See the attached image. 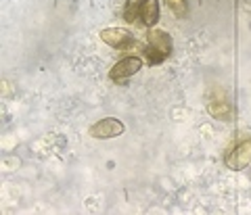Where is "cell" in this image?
Returning <instances> with one entry per match:
<instances>
[{"label": "cell", "instance_id": "4", "mask_svg": "<svg viewBox=\"0 0 251 215\" xmlns=\"http://www.w3.org/2000/svg\"><path fill=\"white\" fill-rule=\"evenodd\" d=\"M124 123L120 121V119H113V117H107V119H100V121L92 123L88 134L92 138L97 140H109V138H117L124 134Z\"/></svg>", "mask_w": 251, "mask_h": 215}, {"label": "cell", "instance_id": "2", "mask_svg": "<svg viewBox=\"0 0 251 215\" xmlns=\"http://www.w3.org/2000/svg\"><path fill=\"white\" fill-rule=\"evenodd\" d=\"M224 163L232 171H241L251 163V138L237 142L224 157Z\"/></svg>", "mask_w": 251, "mask_h": 215}, {"label": "cell", "instance_id": "9", "mask_svg": "<svg viewBox=\"0 0 251 215\" xmlns=\"http://www.w3.org/2000/svg\"><path fill=\"white\" fill-rule=\"evenodd\" d=\"M166 4L172 13L178 15V17H184L186 15V0H166Z\"/></svg>", "mask_w": 251, "mask_h": 215}, {"label": "cell", "instance_id": "6", "mask_svg": "<svg viewBox=\"0 0 251 215\" xmlns=\"http://www.w3.org/2000/svg\"><path fill=\"white\" fill-rule=\"evenodd\" d=\"M207 113L214 117V119H220V121H230L234 117V109L228 100L224 98H214L207 102Z\"/></svg>", "mask_w": 251, "mask_h": 215}, {"label": "cell", "instance_id": "3", "mask_svg": "<svg viewBox=\"0 0 251 215\" xmlns=\"http://www.w3.org/2000/svg\"><path fill=\"white\" fill-rule=\"evenodd\" d=\"M143 69V59L140 57H124L115 63V65L109 69V79H113V82H124V79H128L132 77L134 73H138V71Z\"/></svg>", "mask_w": 251, "mask_h": 215}, {"label": "cell", "instance_id": "7", "mask_svg": "<svg viewBox=\"0 0 251 215\" xmlns=\"http://www.w3.org/2000/svg\"><path fill=\"white\" fill-rule=\"evenodd\" d=\"M138 21L143 23L145 27H153L155 23L159 21V2H157V0H143Z\"/></svg>", "mask_w": 251, "mask_h": 215}, {"label": "cell", "instance_id": "5", "mask_svg": "<svg viewBox=\"0 0 251 215\" xmlns=\"http://www.w3.org/2000/svg\"><path fill=\"white\" fill-rule=\"evenodd\" d=\"M100 40L105 44H109L111 48H128L132 44V36L128 34L126 29H120V27H109V29H103L100 31Z\"/></svg>", "mask_w": 251, "mask_h": 215}, {"label": "cell", "instance_id": "1", "mask_svg": "<svg viewBox=\"0 0 251 215\" xmlns=\"http://www.w3.org/2000/svg\"><path fill=\"white\" fill-rule=\"evenodd\" d=\"M172 48H174V42H172V36L163 29H153L147 34V48H145V57L149 61V65H159V63L166 61Z\"/></svg>", "mask_w": 251, "mask_h": 215}, {"label": "cell", "instance_id": "8", "mask_svg": "<svg viewBox=\"0 0 251 215\" xmlns=\"http://www.w3.org/2000/svg\"><path fill=\"white\" fill-rule=\"evenodd\" d=\"M140 4H143V0H128V2H126V6H124V19H126V23H136L138 21Z\"/></svg>", "mask_w": 251, "mask_h": 215}]
</instances>
